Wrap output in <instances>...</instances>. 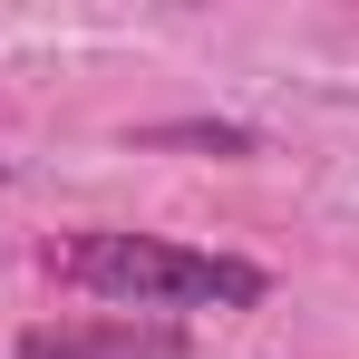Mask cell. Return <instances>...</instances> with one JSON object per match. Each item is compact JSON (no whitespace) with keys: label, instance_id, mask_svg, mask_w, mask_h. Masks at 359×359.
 <instances>
[{"label":"cell","instance_id":"cell-1","mask_svg":"<svg viewBox=\"0 0 359 359\" xmlns=\"http://www.w3.org/2000/svg\"><path fill=\"white\" fill-rule=\"evenodd\" d=\"M59 272L97 301H126V311H194V301H224V311H252L262 301V272L233 262V252H184L165 233H78L59 243Z\"/></svg>","mask_w":359,"mask_h":359},{"label":"cell","instance_id":"cell-2","mask_svg":"<svg viewBox=\"0 0 359 359\" xmlns=\"http://www.w3.org/2000/svg\"><path fill=\"white\" fill-rule=\"evenodd\" d=\"M175 320H59V330H20V359H175Z\"/></svg>","mask_w":359,"mask_h":359},{"label":"cell","instance_id":"cell-3","mask_svg":"<svg viewBox=\"0 0 359 359\" xmlns=\"http://www.w3.org/2000/svg\"><path fill=\"white\" fill-rule=\"evenodd\" d=\"M165 146H214V156H252V136L243 126H156Z\"/></svg>","mask_w":359,"mask_h":359},{"label":"cell","instance_id":"cell-4","mask_svg":"<svg viewBox=\"0 0 359 359\" xmlns=\"http://www.w3.org/2000/svg\"><path fill=\"white\" fill-rule=\"evenodd\" d=\"M0 175H10V165H0Z\"/></svg>","mask_w":359,"mask_h":359}]
</instances>
